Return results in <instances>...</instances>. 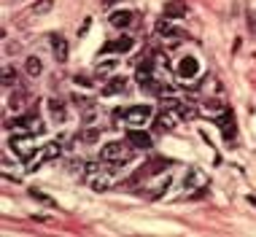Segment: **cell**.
<instances>
[{"label": "cell", "mask_w": 256, "mask_h": 237, "mask_svg": "<svg viewBox=\"0 0 256 237\" xmlns=\"http://www.w3.org/2000/svg\"><path fill=\"white\" fill-rule=\"evenodd\" d=\"M132 143L127 140H114V143H106L100 151V162H106L108 167H124L127 162H132Z\"/></svg>", "instance_id": "cell-1"}, {"label": "cell", "mask_w": 256, "mask_h": 237, "mask_svg": "<svg viewBox=\"0 0 256 237\" xmlns=\"http://www.w3.org/2000/svg\"><path fill=\"white\" fill-rule=\"evenodd\" d=\"M8 146H11V151L16 156H22V159H32L36 156V148H38V140H36V135H30V132H14L11 135V140H8Z\"/></svg>", "instance_id": "cell-2"}, {"label": "cell", "mask_w": 256, "mask_h": 237, "mask_svg": "<svg viewBox=\"0 0 256 237\" xmlns=\"http://www.w3.org/2000/svg\"><path fill=\"white\" fill-rule=\"evenodd\" d=\"M84 184H89L94 192H108L110 186H114V178H110L100 164L92 162V164L84 167Z\"/></svg>", "instance_id": "cell-3"}, {"label": "cell", "mask_w": 256, "mask_h": 237, "mask_svg": "<svg viewBox=\"0 0 256 237\" xmlns=\"http://www.w3.org/2000/svg\"><path fill=\"white\" fill-rule=\"evenodd\" d=\"M151 116H154V108L151 106H132V108L124 110V122H127L132 130L146 127V124L151 122Z\"/></svg>", "instance_id": "cell-4"}, {"label": "cell", "mask_w": 256, "mask_h": 237, "mask_svg": "<svg viewBox=\"0 0 256 237\" xmlns=\"http://www.w3.org/2000/svg\"><path fill=\"white\" fill-rule=\"evenodd\" d=\"M176 76L184 84L197 81L200 78V62H197V57H184L181 62H178V68H176Z\"/></svg>", "instance_id": "cell-5"}, {"label": "cell", "mask_w": 256, "mask_h": 237, "mask_svg": "<svg viewBox=\"0 0 256 237\" xmlns=\"http://www.w3.org/2000/svg\"><path fill=\"white\" fill-rule=\"evenodd\" d=\"M16 130L19 132H30V135H40V132L46 130V124L40 122L36 114H24V116L16 118Z\"/></svg>", "instance_id": "cell-6"}, {"label": "cell", "mask_w": 256, "mask_h": 237, "mask_svg": "<svg viewBox=\"0 0 256 237\" xmlns=\"http://www.w3.org/2000/svg\"><path fill=\"white\" fill-rule=\"evenodd\" d=\"M208 186V176L202 170H200V167H194V170L189 172V176H186V194H189V197H194V194H200Z\"/></svg>", "instance_id": "cell-7"}, {"label": "cell", "mask_w": 256, "mask_h": 237, "mask_svg": "<svg viewBox=\"0 0 256 237\" xmlns=\"http://www.w3.org/2000/svg\"><path fill=\"white\" fill-rule=\"evenodd\" d=\"M127 89V76H110V78L102 84V97H114Z\"/></svg>", "instance_id": "cell-8"}, {"label": "cell", "mask_w": 256, "mask_h": 237, "mask_svg": "<svg viewBox=\"0 0 256 237\" xmlns=\"http://www.w3.org/2000/svg\"><path fill=\"white\" fill-rule=\"evenodd\" d=\"M52 52H54V60L57 62H65L68 60V40L60 36V32H52Z\"/></svg>", "instance_id": "cell-9"}, {"label": "cell", "mask_w": 256, "mask_h": 237, "mask_svg": "<svg viewBox=\"0 0 256 237\" xmlns=\"http://www.w3.org/2000/svg\"><path fill=\"white\" fill-rule=\"evenodd\" d=\"M216 124L221 127V132H224L226 140H232V138H234V116L230 114V110H224V114L216 118Z\"/></svg>", "instance_id": "cell-10"}, {"label": "cell", "mask_w": 256, "mask_h": 237, "mask_svg": "<svg viewBox=\"0 0 256 237\" xmlns=\"http://www.w3.org/2000/svg\"><path fill=\"white\" fill-rule=\"evenodd\" d=\"M132 48V38L130 36H122L119 40H110V44L102 46V54H110V52H130Z\"/></svg>", "instance_id": "cell-11"}, {"label": "cell", "mask_w": 256, "mask_h": 237, "mask_svg": "<svg viewBox=\"0 0 256 237\" xmlns=\"http://www.w3.org/2000/svg\"><path fill=\"white\" fill-rule=\"evenodd\" d=\"M156 32H159V36H162V38H176L178 32H181V30H178V27L170 22V16H162V19H159V22H156Z\"/></svg>", "instance_id": "cell-12"}, {"label": "cell", "mask_w": 256, "mask_h": 237, "mask_svg": "<svg viewBox=\"0 0 256 237\" xmlns=\"http://www.w3.org/2000/svg\"><path fill=\"white\" fill-rule=\"evenodd\" d=\"M127 140L135 146V148H151V138L146 135V132H140V130H132L127 135Z\"/></svg>", "instance_id": "cell-13"}, {"label": "cell", "mask_w": 256, "mask_h": 237, "mask_svg": "<svg viewBox=\"0 0 256 237\" xmlns=\"http://www.w3.org/2000/svg\"><path fill=\"white\" fill-rule=\"evenodd\" d=\"M130 22H132V11H124V8L110 11V24L114 27H127Z\"/></svg>", "instance_id": "cell-14"}, {"label": "cell", "mask_w": 256, "mask_h": 237, "mask_svg": "<svg viewBox=\"0 0 256 237\" xmlns=\"http://www.w3.org/2000/svg\"><path fill=\"white\" fill-rule=\"evenodd\" d=\"M184 14H186L184 0H172V3L164 6V16H170V19H178V16H184Z\"/></svg>", "instance_id": "cell-15"}, {"label": "cell", "mask_w": 256, "mask_h": 237, "mask_svg": "<svg viewBox=\"0 0 256 237\" xmlns=\"http://www.w3.org/2000/svg\"><path fill=\"white\" fill-rule=\"evenodd\" d=\"M49 110L54 116H57V122H65V116H68V108H65V102L57 100V97H52L49 100Z\"/></svg>", "instance_id": "cell-16"}, {"label": "cell", "mask_w": 256, "mask_h": 237, "mask_svg": "<svg viewBox=\"0 0 256 237\" xmlns=\"http://www.w3.org/2000/svg\"><path fill=\"white\" fill-rule=\"evenodd\" d=\"M116 68H119V60H106V62H100V65H98V76H106V78H110L108 73H114Z\"/></svg>", "instance_id": "cell-17"}, {"label": "cell", "mask_w": 256, "mask_h": 237, "mask_svg": "<svg viewBox=\"0 0 256 237\" xmlns=\"http://www.w3.org/2000/svg\"><path fill=\"white\" fill-rule=\"evenodd\" d=\"M27 76H40V70H44V62H40L38 57H27Z\"/></svg>", "instance_id": "cell-18"}, {"label": "cell", "mask_w": 256, "mask_h": 237, "mask_svg": "<svg viewBox=\"0 0 256 237\" xmlns=\"http://www.w3.org/2000/svg\"><path fill=\"white\" fill-rule=\"evenodd\" d=\"M30 197L32 200H38V202H44V205H49V208H54V200L52 197H46L44 192H38V189H30Z\"/></svg>", "instance_id": "cell-19"}, {"label": "cell", "mask_w": 256, "mask_h": 237, "mask_svg": "<svg viewBox=\"0 0 256 237\" xmlns=\"http://www.w3.org/2000/svg\"><path fill=\"white\" fill-rule=\"evenodd\" d=\"M52 6H54V0H38V3L32 6V11H36V14H46V11H52Z\"/></svg>", "instance_id": "cell-20"}, {"label": "cell", "mask_w": 256, "mask_h": 237, "mask_svg": "<svg viewBox=\"0 0 256 237\" xmlns=\"http://www.w3.org/2000/svg\"><path fill=\"white\" fill-rule=\"evenodd\" d=\"M40 154H44V159H54V156H60V146L57 143H49L44 151H40Z\"/></svg>", "instance_id": "cell-21"}, {"label": "cell", "mask_w": 256, "mask_h": 237, "mask_svg": "<svg viewBox=\"0 0 256 237\" xmlns=\"http://www.w3.org/2000/svg\"><path fill=\"white\" fill-rule=\"evenodd\" d=\"M14 81H16V73H14V68H3V86H11Z\"/></svg>", "instance_id": "cell-22"}, {"label": "cell", "mask_w": 256, "mask_h": 237, "mask_svg": "<svg viewBox=\"0 0 256 237\" xmlns=\"http://www.w3.org/2000/svg\"><path fill=\"white\" fill-rule=\"evenodd\" d=\"M98 138H100L98 130H86V132H84V143H94Z\"/></svg>", "instance_id": "cell-23"}, {"label": "cell", "mask_w": 256, "mask_h": 237, "mask_svg": "<svg viewBox=\"0 0 256 237\" xmlns=\"http://www.w3.org/2000/svg\"><path fill=\"white\" fill-rule=\"evenodd\" d=\"M114 3H119V0H108V6H114Z\"/></svg>", "instance_id": "cell-24"}]
</instances>
